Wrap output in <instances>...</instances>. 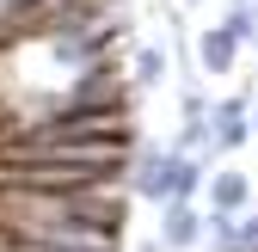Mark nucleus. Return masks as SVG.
I'll use <instances>...</instances> for the list:
<instances>
[{"label":"nucleus","instance_id":"nucleus-1","mask_svg":"<svg viewBox=\"0 0 258 252\" xmlns=\"http://www.w3.org/2000/svg\"><path fill=\"white\" fill-rule=\"evenodd\" d=\"M203 184V160L197 154H160V184H154V203H190Z\"/></svg>","mask_w":258,"mask_h":252},{"label":"nucleus","instance_id":"nucleus-2","mask_svg":"<svg viewBox=\"0 0 258 252\" xmlns=\"http://www.w3.org/2000/svg\"><path fill=\"white\" fill-rule=\"evenodd\" d=\"M209 142H215L221 154H240V148L252 142V105H246V99L209 105Z\"/></svg>","mask_w":258,"mask_h":252},{"label":"nucleus","instance_id":"nucleus-3","mask_svg":"<svg viewBox=\"0 0 258 252\" xmlns=\"http://www.w3.org/2000/svg\"><path fill=\"white\" fill-rule=\"evenodd\" d=\"M203 240V209H190V203H160V252H184V246H197Z\"/></svg>","mask_w":258,"mask_h":252},{"label":"nucleus","instance_id":"nucleus-4","mask_svg":"<svg viewBox=\"0 0 258 252\" xmlns=\"http://www.w3.org/2000/svg\"><path fill=\"white\" fill-rule=\"evenodd\" d=\"M197 61H203V74H228L234 61H240V43H234L221 25H209L203 37H197Z\"/></svg>","mask_w":258,"mask_h":252},{"label":"nucleus","instance_id":"nucleus-5","mask_svg":"<svg viewBox=\"0 0 258 252\" xmlns=\"http://www.w3.org/2000/svg\"><path fill=\"white\" fill-rule=\"evenodd\" d=\"M246 203H252L246 172H215V178H209V209H221V215H246Z\"/></svg>","mask_w":258,"mask_h":252},{"label":"nucleus","instance_id":"nucleus-6","mask_svg":"<svg viewBox=\"0 0 258 252\" xmlns=\"http://www.w3.org/2000/svg\"><path fill=\"white\" fill-rule=\"evenodd\" d=\"M129 184H136V197L154 203V184H160V148H142L136 160H129Z\"/></svg>","mask_w":258,"mask_h":252},{"label":"nucleus","instance_id":"nucleus-7","mask_svg":"<svg viewBox=\"0 0 258 252\" xmlns=\"http://www.w3.org/2000/svg\"><path fill=\"white\" fill-rule=\"evenodd\" d=\"M221 31H228V37L234 43H258V13L246 7V0H240V7L228 13V19H221Z\"/></svg>","mask_w":258,"mask_h":252},{"label":"nucleus","instance_id":"nucleus-8","mask_svg":"<svg viewBox=\"0 0 258 252\" xmlns=\"http://www.w3.org/2000/svg\"><path fill=\"white\" fill-rule=\"evenodd\" d=\"M203 234H209V252H228V246H234V215L203 209Z\"/></svg>","mask_w":258,"mask_h":252},{"label":"nucleus","instance_id":"nucleus-9","mask_svg":"<svg viewBox=\"0 0 258 252\" xmlns=\"http://www.w3.org/2000/svg\"><path fill=\"white\" fill-rule=\"evenodd\" d=\"M136 80L142 86H160V80H166V55H160V49H142L136 55Z\"/></svg>","mask_w":258,"mask_h":252},{"label":"nucleus","instance_id":"nucleus-10","mask_svg":"<svg viewBox=\"0 0 258 252\" xmlns=\"http://www.w3.org/2000/svg\"><path fill=\"white\" fill-rule=\"evenodd\" d=\"M234 246L258 252V209H252V215H234Z\"/></svg>","mask_w":258,"mask_h":252},{"label":"nucleus","instance_id":"nucleus-11","mask_svg":"<svg viewBox=\"0 0 258 252\" xmlns=\"http://www.w3.org/2000/svg\"><path fill=\"white\" fill-rule=\"evenodd\" d=\"M7 252H86V246H31V240H7Z\"/></svg>","mask_w":258,"mask_h":252},{"label":"nucleus","instance_id":"nucleus-12","mask_svg":"<svg viewBox=\"0 0 258 252\" xmlns=\"http://www.w3.org/2000/svg\"><path fill=\"white\" fill-rule=\"evenodd\" d=\"M19 7H31V0H0V19H13Z\"/></svg>","mask_w":258,"mask_h":252},{"label":"nucleus","instance_id":"nucleus-13","mask_svg":"<svg viewBox=\"0 0 258 252\" xmlns=\"http://www.w3.org/2000/svg\"><path fill=\"white\" fill-rule=\"evenodd\" d=\"M252 142H258V105H252Z\"/></svg>","mask_w":258,"mask_h":252},{"label":"nucleus","instance_id":"nucleus-14","mask_svg":"<svg viewBox=\"0 0 258 252\" xmlns=\"http://www.w3.org/2000/svg\"><path fill=\"white\" fill-rule=\"evenodd\" d=\"M184 7H197V0H184Z\"/></svg>","mask_w":258,"mask_h":252},{"label":"nucleus","instance_id":"nucleus-15","mask_svg":"<svg viewBox=\"0 0 258 252\" xmlns=\"http://www.w3.org/2000/svg\"><path fill=\"white\" fill-rule=\"evenodd\" d=\"M252 13H258V7H252Z\"/></svg>","mask_w":258,"mask_h":252}]
</instances>
